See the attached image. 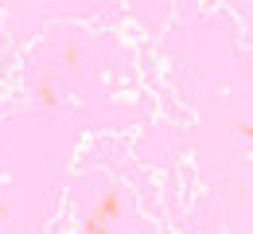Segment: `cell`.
Segmentation results:
<instances>
[{
  "label": "cell",
  "instance_id": "obj_1",
  "mask_svg": "<svg viewBox=\"0 0 253 234\" xmlns=\"http://www.w3.org/2000/svg\"><path fill=\"white\" fill-rule=\"evenodd\" d=\"M121 215V191L117 187H109L97 207L90 211V219H86V234H113V219Z\"/></svg>",
  "mask_w": 253,
  "mask_h": 234
},
{
  "label": "cell",
  "instance_id": "obj_2",
  "mask_svg": "<svg viewBox=\"0 0 253 234\" xmlns=\"http://www.w3.org/2000/svg\"><path fill=\"white\" fill-rule=\"evenodd\" d=\"M63 63H66L70 70L82 63V47H78V39H66V43H63Z\"/></svg>",
  "mask_w": 253,
  "mask_h": 234
},
{
  "label": "cell",
  "instance_id": "obj_4",
  "mask_svg": "<svg viewBox=\"0 0 253 234\" xmlns=\"http://www.w3.org/2000/svg\"><path fill=\"white\" fill-rule=\"evenodd\" d=\"M0 215H4V195H0Z\"/></svg>",
  "mask_w": 253,
  "mask_h": 234
},
{
  "label": "cell",
  "instance_id": "obj_3",
  "mask_svg": "<svg viewBox=\"0 0 253 234\" xmlns=\"http://www.w3.org/2000/svg\"><path fill=\"white\" fill-rule=\"evenodd\" d=\"M39 101H43V105H59V94H55V86H51L47 78L39 82Z\"/></svg>",
  "mask_w": 253,
  "mask_h": 234
}]
</instances>
